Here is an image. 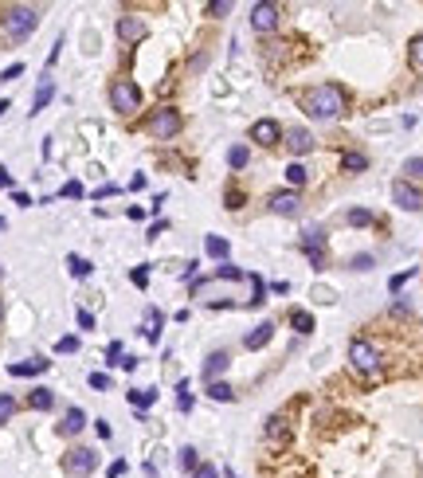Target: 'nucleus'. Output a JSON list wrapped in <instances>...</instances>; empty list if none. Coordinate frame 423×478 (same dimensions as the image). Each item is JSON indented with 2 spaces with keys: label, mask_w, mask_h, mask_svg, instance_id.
<instances>
[{
  "label": "nucleus",
  "mask_w": 423,
  "mask_h": 478,
  "mask_svg": "<svg viewBox=\"0 0 423 478\" xmlns=\"http://www.w3.org/2000/svg\"><path fill=\"white\" fill-rule=\"evenodd\" d=\"M298 102H302V110L314 122H334V118H341V114H345V90L334 87V82H317V87H310Z\"/></svg>",
  "instance_id": "obj_1"
},
{
  "label": "nucleus",
  "mask_w": 423,
  "mask_h": 478,
  "mask_svg": "<svg viewBox=\"0 0 423 478\" xmlns=\"http://www.w3.org/2000/svg\"><path fill=\"white\" fill-rule=\"evenodd\" d=\"M36 28H40V8L12 4V8L4 12V36H8V40H28Z\"/></svg>",
  "instance_id": "obj_2"
},
{
  "label": "nucleus",
  "mask_w": 423,
  "mask_h": 478,
  "mask_svg": "<svg viewBox=\"0 0 423 478\" xmlns=\"http://www.w3.org/2000/svg\"><path fill=\"white\" fill-rule=\"evenodd\" d=\"M110 106L118 110L122 118H129L134 110H141V87L134 79H126V75L114 79V82H110Z\"/></svg>",
  "instance_id": "obj_3"
},
{
  "label": "nucleus",
  "mask_w": 423,
  "mask_h": 478,
  "mask_svg": "<svg viewBox=\"0 0 423 478\" xmlns=\"http://www.w3.org/2000/svg\"><path fill=\"white\" fill-rule=\"evenodd\" d=\"M145 133L157 141H169L180 133V110L177 106H157L153 114L145 118Z\"/></svg>",
  "instance_id": "obj_4"
},
{
  "label": "nucleus",
  "mask_w": 423,
  "mask_h": 478,
  "mask_svg": "<svg viewBox=\"0 0 423 478\" xmlns=\"http://www.w3.org/2000/svg\"><path fill=\"white\" fill-rule=\"evenodd\" d=\"M349 365H353L361 377H376V372H380V353H376L373 341L357 338V341H349Z\"/></svg>",
  "instance_id": "obj_5"
},
{
  "label": "nucleus",
  "mask_w": 423,
  "mask_h": 478,
  "mask_svg": "<svg viewBox=\"0 0 423 478\" xmlns=\"http://www.w3.org/2000/svg\"><path fill=\"white\" fill-rule=\"evenodd\" d=\"M94 467H99V455L90 447H71L67 455H63V470H67L71 478H87Z\"/></svg>",
  "instance_id": "obj_6"
},
{
  "label": "nucleus",
  "mask_w": 423,
  "mask_h": 478,
  "mask_svg": "<svg viewBox=\"0 0 423 478\" xmlns=\"http://www.w3.org/2000/svg\"><path fill=\"white\" fill-rule=\"evenodd\" d=\"M266 204H271V212L275 216H302V192L298 189H278L266 196Z\"/></svg>",
  "instance_id": "obj_7"
},
{
  "label": "nucleus",
  "mask_w": 423,
  "mask_h": 478,
  "mask_svg": "<svg viewBox=\"0 0 423 478\" xmlns=\"http://www.w3.org/2000/svg\"><path fill=\"white\" fill-rule=\"evenodd\" d=\"M392 200H396V208H403V212H423V189H415L412 180H396Z\"/></svg>",
  "instance_id": "obj_8"
},
{
  "label": "nucleus",
  "mask_w": 423,
  "mask_h": 478,
  "mask_svg": "<svg viewBox=\"0 0 423 478\" xmlns=\"http://www.w3.org/2000/svg\"><path fill=\"white\" fill-rule=\"evenodd\" d=\"M247 138L255 141V145H266V150H271V145H282V126H278L275 118H259Z\"/></svg>",
  "instance_id": "obj_9"
},
{
  "label": "nucleus",
  "mask_w": 423,
  "mask_h": 478,
  "mask_svg": "<svg viewBox=\"0 0 423 478\" xmlns=\"http://www.w3.org/2000/svg\"><path fill=\"white\" fill-rule=\"evenodd\" d=\"M251 28H255L259 36L275 31V28H278V4H271V0H259L255 8H251Z\"/></svg>",
  "instance_id": "obj_10"
},
{
  "label": "nucleus",
  "mask_w": 423,
  "mask_h": 478,
  "mask_svg": "<svg viewBox=\"0 0 423 478\" xmlns=\"http://www.w3.org/2000/svg\"><path fill=\"white\" fill-rule=\"evenodd\" d=\"M114 31H118V40L129 48V43H141V40H145L149 28H145V20H141V16H118Z\"/></svg>",
  "instance_id": "obj_11"
},
{
  "label": "nucleus",
  "mask_w": 423,
  "mask_h": 478,
  "mask_svg": "<svg viewBox=\"0 0 423 478\" xmlns=\"http://www.w3.org/2000/svg\"><path fill=\"white\" fill-rule=\"evenodd\" d=\"M302 251H306V259L314 263V267H322L325 263V231L322 228H306L302 231Z\"/></svg>",
  "instance_id": "obj_12"
},
{
  "label": "nucleus",
  "mask_w": 423,
  "mask_h": 478,
  "mask_svg": "<svg viewBox=\"0 0 423 478\" xmlns=\"http://www.w3.org/2000/svg\"><path fill=\"white\" fill-rule=\"evenodd\" d=\"M282 145L294 153V157H306V153L314 150V133L302 130V126H294V130H282Z\"/></svg>",
  "instance_id": "obj_13"
},
{
  "label": "nucleus",
  "mask_w": 423,
  "mask_h": 478,
  "mask_svg": "<svg viewBox=\"0 0 423 478\" xmlns=\"http://www.w3.org/2000/svg\"><path fill=\"white\" fill-rule=\"evenodd\" d=\"M48 369H51L48 357H28V361H16V365H8V377H43Z\"/></svg>",
  "instance_id": "obj_14"
},
{
  "label": "nucleus",
  "mask_w": 423,
  "mask_h": 478,
  "mask_svg": "<svg viewBox=\"0 0 423 478\" xmlns=\"http://www.w3.org/2000/svg\"><path fill=\"white\" fill-rule=\"evenodd\" d=\"M227 365H231V357H227L224 349L208 353V361H204V380H208V384H212V380H220V372H227Z\"/></svg>",
  "instance_id": "obj_15"
},
{
  "label": "nucleus",
  "mask_w": 423,
  "mask_h": 478,
  "mask_svg": "<svg viewBox=\"0 0 423 478\" xmlns=\"http://www.w3.org/2000/svg\"><path fill=\"white\" fill-rule=\"evenodd\" d=\"M271 333H275V321H259V326L243 338V349H251V353H255V349H263L266 341H271Z\"/></svg>",
  "instance_id": "obj_16"
},
{
  "label": "nucleus",
  "mask_w": 423,
  "mask_h": 478,
  "mask_svg": "<svg viewBox=\"0 0 423 478\" xmlns=\"http://www.w3.org/2000/svg\"><path fill=\"white\" fill-rule=\"evenodd\" d=\"M55 99V79L51 75H43L40 87H36V99H31V114H40V110H48V102Z\"/></svg>",
  "instance_id": "obj_17"
},
{
  "label": "nucleus",
  "mask_w": 423,
  "mask_h": 478,
  "mask_svg": "<svg viewBox=\"0 0 423 478\" xmlns=\"http://www.w3.org/2000/svg\"><path fill=\"white\" fill-rule=\"evenodd\" d=\"M83 428H87V412H83V408H67V416H63L59 431H63V435H79Z\"/></svg>",
  "instance_id": "obj_18"
},
{
  "label": "nucleus",
  "mask_w": 423,
  "mask_h": 478,
  "mask_svg": "<svg viewBox=\"0 0 423 478\" xmlns=\"http://www.w3.org/2000/svg\"><path fill=\"white\" fill-rule=\"evenodd\" d=\"M126 396H129V404H134L138 412H149L153 404H157V389H129Z\"/></svg>",
  "instance_id": "obj_19"
},
{
  "label": "nucleus",
  "mask_w": 423,
  "mask_h": 478,
  "mask_svg": "<svg viewBox=\"0 0 423 478\" xmlns=\"http://www.w3.org/2000/svg\"><path fill=\"white\" fill-rule=\"evenodd\" d=\"M28 408H36V412H51V408H55V392H51V389H43V384H40V389H31Z\"/></svg>",
  "instance_id": "obj_20"
},
{
  "label": "nucleus",
  "mask_w": 423,
  "mask_h": 478,
  "mask_svg": "<svg viewBox=\"0 0 423 478\" xmlns=\"http://www.w3.org/2000/svg\"><path fill=\"white\" fill-rule=\"evenodd\" d=\"M306 180H310V169H306L302 161H290L286 165V184L290 189H306Z\"/></svg>",
  "instance_id": "obj_21"
},
{
  "label": "nucleus",
  "mask_w": 423,
  "mask_h": 478,
  "mask_svg": "<svg viewBox=\"0 0 423 478\" xmlns=\"http://www.w3.org/2000/svg\"><path fill=\"white\" fill-rule=\"evenodd\" d=\"M204 251L212 255V259L224 263V259H227V251H231V243H227L224 236H204Z\"/></svg>",
  "instance_id": "obj_22"
},
{
  "label": "nucleus",
  "mask_w": 423,
  "mask_h": 478,
  "mask_svg": "<svg viewBox=\"0 0 423 478\" xmlns=\"http://www.w3.org/2000/svg\"><path fill=\"white\" fill-rule=\"evenodd\" d=\"M208 396L216 400V404H231V400H236V389L224 384V380H212V384H208Z\"/></svg>",
  "instance_id": "obj_23"
},
{
  "label": "nucleus",
  "mask_w": 423,
  "mask_h": 478,
  "mask_svg": "<svg viewBox=\"0 0 423 478\" xmlns=\"http://www.w3.org/2000/svg\"><path fill=\"white\" fill-rule=\"evenodd\" d=\"M67 270L75 275V279H90V270H94V263L83 259V255H67Z\"/></svg>",
  "instance_id": "obj_24"
},
{
  "label": "nucleus",
  "mask_w": 423,
  "mask_h": 478,
  "mask_svg": "<svg viewBox=\"0 0 423 478\" xmlns=\"http://www.w3.org/2000/svg\"><path fill=\"white\" fill-rule=\"evenodd\" d=\"M247 161H251V150H247V145H231V150H227V165H231V169H247Z\"/></svg>",
  "instance_id": "obj_25"
},
{
  "label": "nucleus",
  "mask_w": 423,
  "mask_h": 478,
  "mask_svg": "<svg viewBox=\"0 0 423 478\" xmlns=\"http://www.w3.org/2000/svg\"><path fill=\"white\" fill-rule=\"evenodd\" d=\"M266 439H275V443H282L286 439V419L282 416H266Z\"/></svg>",
  "instance_id": "obj_26"
},
{
  "label": "nucleus",
  "mask_w": 423,
  "mask_h": 478,
  "mask_svg": "<svg viewBox=\"0 0 423 478\" xmlns=\"http://www.w3.org/2000/svg\"><path fill=\"white\" fill-rule=\"evenodd\" d=\"M341 169L345 173H361V169H368V157H364V153H341Z\"/></svg>",
  "instance_id": "obj_27"
},
{
  "label": "nucleus",
  "mask_w": 423,
  "mask_h": 478,
  "mask_svg": "<svg viewBox=\"0 0 423 478\" xmlns=\"http://www.w3.org/2000/svg\"><path fill=\"white\" fill-rule=\"evenodd\" d=\"M290 321H294L298 333H314V314H310V310H294V314H290Z\"/></svg>",
  "instance_id": "obj_28"
},
{
  "label": "nucleus",
  "mask_w": 423,
  "mask_h": 478,
  "mask_svg": "<svg viewBox=\"0 0 423 478\" xmlns=\"http://www.w3.org/2000/svg\"><path fill=\"white\" fill-rule=\"evenodd\" d=\"M180 467L192 475V470L200 467V451H196V447H180Z\"/></svg>",
  "instance_id": "obj_29"
},
{
  "label": "nucleus",
  "mask_w": 423,
  "mask_h": 478,
  "mask_svg": "<svg viewBox=\"0 0 423 478\" xmlns=\"http://www.w3.org/2000/svg\"><path fill=\"white\" fill-rule=\"evenodd\" d=\"M12 416H16V396H8V392H0V423H8Z\"/></svg>",
  "instance_id": "obj_30"
},
{
  "label": "nucleus",
  "mask_w": 423,
  "mask_h": 478,
  "mask_svg": "<svg viewBox=\"0 0 423 478\" xmlns=\"http://www.w3.org/2000/svg\"><path fill=\"white\" fill-rule=\"evenodd\" d=\"M403 173L415 177V180H423V157H408V161H403Z\"/></svg>",
  "instance_id": "obj_31"
},
{
  "label": "nucleus",
  "mask_w": 423,
  "mask_h": 478,
  "mask_svg": "<svg viewBox=\"0 0 423 478\" xmlns=\"http://www.w3.org/2000/svg\"><path fill=\"white\" fill-rule=\"evenodd\" d=\"M177 392H180V396H177V408H180V412H192V396H188V380H180V384H177Z\"/></svg>",
  "instance_id": "obj_32"
},
{
  "label": "nucleus",
  "mask_w": 423,
  "mask_h": 478,
  "mask_svg": "<svg viewBox=\"0 0 423 478\" xmlns=\"http://www.w3.org/2000/svg\"><path fill=\"white\" fill-rule=\"evenodd\" d=\"M208 16H227L231 12V0H212V4H204Z\"/></svg>",
  "instance_id": "obj_33"
},
{
  "label": "nucleus",
  "mask_w": 423,
  "mask_h": 478,
  "mask_svg": "<svg viewBox=\"0 0 423 478\" xmlns=\"http://www.w3.org/2000/svg\"><path fill=\"white\" fill-rule=\"evenodd\" d=\"M59 196H71V200H79V196H87V189H83L79 180H67V184H63V189H59Z\"/></svg>",
  "instance_id": "obj_34"
},
{
  "label": "nucleus",
  "mask_w": 423,
  "mask_h": 478,
  "mask_svg": "<svg viewBox=\"0 0 423 478\" xmlns=\"http://www.w3.org/2000/svg\"><path fill=\"white\" fill-rule=\"evenodd\" d=\"M349 224H353V228H364V224H373V212L353 208V212H349Z\"/></svg>",
  "instance_id": "obj_35"
},
{
  "label": "nucleus",
  "mask_w": 423,
  "mask_h": 478,
  "mask_svg": "<svg viewBox=\"0 0 423 478\" xmlns=\"http://www.w3.org/2000/svg\"><path fill=\"white\" fill-rule=\"evenodd\" d=\"M408 55H412V63L423 71V36H415V40H412V48H408Z\"/></svg>",
  "instance_id": "obj_36"
},
{
  "label": "nucleus",
  "mask_w": 423,
  "mask_h": 478,
  "mask_svg": "<svg viewBox=\"0 0 423 478\" xmlns=\"http://www.w3.org/2000/svg\"><path fill=\"white\" fill-rule=\"evenodd\" d=\"M129 282L145 290V287H149V267H134V270H129Z\"/></svg>",
  "instance_id": "obj_37"
},
{
  "label": "nucleus",
  "mask_w": 423,
  "mask_h": 478,
  "mask_svg": "<svg viewBox=\"0 0 423 478\" xmlns=\"http://www.w3.org/2000/svg\"><path fill=\"white\" fill-rule=\"evenodd\" d=\"M412 275H415V270H412V267H408V270H400V275H392V279H388V290H392V294H396V290H400V287H403V282L412 279Z\"/></svg>",
  "instance_id": "obj_38"
},
{
  "label": "nucleus",
  "mask_w": 423,
  "mask_h": 478,
  "mask_svg": "<svg viewBox=\"0 0 423 478\" xmlns=\"http://www.w3.org/2000/svg\"><path fill=\"white\" fill-rule=\"evenodd\" d=\"M20 75H24V63H12V67L0 71V82H12V79H20Z\"/></svg>",
  "instance_id": "obj_39"
},
{
  "label": "nucleus",
  "mask_w": 423,
  "mask_h": 478,
  "mask_svg": "<svg viewBox=\"0 0 423 478\" xmlns=\"http://www.w3.org/2000/svg\"><path fill=\"white\" fill-rule=\"evenodd\" d=\"M90 389H99V392H106L110 389V377H106V372H90Z\"/></svg>",
  "instance_id": "obj_40"
},
{
  "label": "nucleus",
  "mask_w": 423,
  "mask_h": 478,
  "mask_svg": "<svg viewBox=\"0 0 423 478\" xmlns=\"http://www.w3.org/2000/svg\"><path fill=\"white\" fill-rule=\"evenodd\" d=\"M220 279H243V270L239 267H231V263H220V270H216Z\"/></svg>",
  "instance_id": "obj_41"
},
{
  "label": "nucleus",
  "mask_w": 423,
  "mask_h": 478,
  "mask_svg": "<svg viewBox=\"0 0 423 478\" xmlns=\"http://www.w3.org/2000/svg\"><path fill=\"white\" fill-rule=\"evenodd\" d=\"M192 478H220V470L212 467V463H200V467L192 470Z\"/></svg>",
  "instance_id": "obj_42"
},
{
  "label": "nucleus",
  "mask_w": 423,
  "mask_h": 478,
  "mask_svg": "<svg viewBox=\"0 0 423 478\" xmlns=\"http://www.w3.org/2000/svg\"><path fill=\"white\" fill-rule=\"evenodd\" d=\"M75 349H79V338H59L55 353H75Z\"/></svg>",
  "instance_id": "obj_43"
},
{
  "label": "nucleus",
  "mask_w": 423,
  "mask_h": 478,
  "mask_svg": "<svg viewBox=\"0 0 423 478\" xmlns=\"http://www.w3.org/2000/svg\"><path fill=\"white\" fill-rule=\"evenodd\" d=\"M75 318H79V329H94V314H90V310H79Z\"/></svg>",
  "instance_id": "obj_44"
},
{
  "label": "nucleus",
  "mask_w": 423,
  "mask_h": 478,
  "mask_svg": "<svg viewBox=\"0 0 423 478\" xmlns=\"http://www.w3.org/2000/svg\"><path fill=\"white\" fill-rule=\"evenodd\" d=\"M106 361L114 365V361H122V341H110V349H106Z\"/></svg>",
  "instance_id": "obj_45"
},
{
  "label": "nucleus",
  "mask_w": 423,
  "mask_h": 478,
  "mask_svg": "<svg viewBox=\"0 0 423 478\" xmlns=\"http://www.w3.org/2000/svg\"><path fill=\"white\" fill-rule=\"evenodd\" d=\"M110 478H122L126 475V458H118V463H110V470H106Z\"/></svg>",
  "instance_id": "obj_46"
},
{
  "label": "nucleus",
  "mask_w": 423,
  "mask_h": 478,
  "mask_svg": "<svg viewBox=\"0 0 423 478\" xmlns=\"http://www.w3.org/2000/svg\"><path fill=\"white\" fill-rule=\"evenodd\" d=\"M368 267H373V255H357L353 259V270H368Z\"/></svg>",
  "instance_id": "obj_47"
},
{
  "label": "nucleus",
  "mask_w": 423,
  "mask_h": 478,
  "mask_svg": "<svg viewBox=\"0 0 423 478\" xmlns=\"http://www.w3.org/2000/svg\"><path fill=\"white\" fill-rule=\"evenodd\" d=\"M12 200H16V204H20V208H31V196H28V192H20V189L12 192Z\"/></svg>",
  "instance_id": "obj_48"
},
{
  "label": "nucleus",
  "mask_w": 423,
  "mask_h": 478,
  "mask_svg": "<svg viewBox=\"0 0 423 478\" xmlns=\"http://www.w3.org/2000/svg\"><path fill=\"white\" fill-rule=\"evenodd\" d=\"M94 431H99V439H110V423H106V419H94Z\"/></svg>",
  "instance_id": "obj_49"
},
{
  "label": "nucleus",
  "mask_w": 423,
  "mask_h": 478,
  "mask_svg": "<svg viewBox=\"0 0 423 478\" xmlns=\"http://www.w3.org/2000/svg\"><path fill=\"white\" fill-rule=\"evenodd\" d=\"M129 189H134V192H141V189H145V173H138V177L129 180Z\"/></svg>",
  "instance_id": "obj_50"
},
{
  "label": "nucleus",
  "mask_w": 423,
  "mask_h": 478,
  "mask_svg": "<svg viewBox=\"0 0 423 478\" xmlns=\"http://www.w3.org/2000/svg\"><path fill=\"white\" fill-rule=\"evenodd\" d=\"M118 365H122V369H126V372H134V369H138V357H122Z\"/></svg>",
  "instance_id": "obj_51"
},
{
  "label": "nucleus",
  "mask_w": 423,
  "mask_h": 478,
  "mask_svg": "<svg viewBox=\"0 0 423 478\" xmlns=\"http://www.w3.org/2000/svg\"><path fill=\"white\" fill-rule=\"evenodd\" d=\"M114 192H118V184H102V189H99V192H94V196H99V200H102V196H114Z\"/></svg>",
  "instance_id": "obj_52"
},
{
  "label": "nucleus",
  "mask_w": 423,
  "mask_h": 478,
  "mask_svg": "<svg viewBox=\"0 0 423 478\" xmlns=\"http://www.w3.org/2000/svg\"><path fill=\"white\" fill-rule=\"evenodd\" d=\"M0 189H12V177H8L4 169H0Z\"/></svg>",
  "instance_id": "obj_53"
},
{
  "label": "nucleus",
  "mask_w": 423,
  "mask_h": 478,
  "mask_svg": "<svg viewBox=\"0 0 423 478\" xmlns=\"http://www.w3.org/2000/svg\"><path fill=\"white\" fill-rule=\"evenodd\" d=\"M0 321H4V298H0Z\"/></svg>",
  "instance_id": "obj_54"
}]
</instances>
